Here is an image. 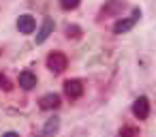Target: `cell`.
Instances as JSON below:
<instances>
[{"mask_svg":"<svg viewBox=\"0 0 156 137\" xmlns=\"http://www.w3.org/2000/svg\"><path fill=\"white\" fill-rule=\"evenodd\" d=\"M0 88H2L5 92H9V90L13 88V84H11V79H9L7 75H2V73H0Z\"/></svg>","mask_w":156,"mask_h":137,"instance_id":"obj_14","label":"cell"},{"mask_svg":"<svg viewBox=\"0 0 156 137\" xmlns=\"http://www.w3.org/2000/svg\"><path fill=\"white\" fill-rule=\"evenodd\" d=\"M20 86H22L24 90H32V88L37 86L34 73H32V71H22V73H20Z\"/></svg>","mask_w":156,"mask_h":137,"instance_id":"obj_6","label":"cell"},{"mask_svg":"<svg viewBox=\"0 0 156 137\" xmlns=\"http://www.w3.org/2000/svg\"><path fill=\"white\" fill-rule=\"evenodd\" d=\"M133 114H135V118H139V120H145V118L150 116V101H147V96H139V99L133 103Z\"/></svg>","mask_w":156,"mask_h":137,"instance_id":"obj_3","label":"cell"},{"mask_svg":"<svg viewBox=\"0 0 156 137\" xmlns=\"http://www.w3.org/2000/svg\"><path fill=\"white\" fill-rule=\"evenodd\" d=\"M58 126H60V120H58V118H49V120L45 122V128H43V135H41V137H51V135L58 131Z\"/></svg>","mask_w":156,"mask_h":137,"instance_id":"obj_9","label":"cell"},{"mask_svg":"<svg viewBox=\"0 0 156 137\" xmlns=\"http://www.w3.org/2000/svg\"><path fill=\"white\" fill-rule=\"evenodd\" d=\"M66 56L64 54H60V52H54V54H49L47 56V69L51 71V73H62L64 69H66Z\"/></svg>","mask_w":156,"mask_h":137,"instance_id":"obj_1","label":"cell"},{"mask_svg":"<svg viewBox=\"0 0 156 137\" xmlns=\"http://www.w3.org/2000/svg\"><path fill=\"white\" fill-rule=\"evenodd\" d=\"M64 94L69 96V99H79L81 94H83V84L79 81V79H69V81H64Z\"/></svg>","mask_w":156,"mask_h":137,"instance_id":"obj_4","label":"cell"},{"mask_svg":"<svg viewBox=\"0 0 156 137\" xmlns=\"http://www.w3.org/2000/svg\"><path fill=\"white\" fill-rule=\"evenodd\" d=\"M60 7L64 11H73V9L79 7V0H60Z\"/></svg>","mask_w":156,"mask_h":137,"instance_id":"obj_11","label":"cell"},{"mask_svg":"<svg viewBox=\"0 0 156 137\" xmlns=\"http://www.w3.org/2000/svg\"><path fill=\"white\" fill-rule=\"evenodd\" d=\"M66 37H69V39H79V37H81L79 26H69V28H66Z\"/></svg>","mask_w":156,"mask_h":137,"instance_id":"obj_13","label":"cell"},{"mask_svg":"<svg viewBox=\"0 0 156 137\" xmlns=\"http://www.w3.org/2000/svg\"><path fill=\"white\" fill-rule=\"evenodd\" d=\"M120 137H139V131L135 126H124L120 131Z\"/></svg>","mask_w":156,"mask_h":137,"instance_id":"obj_12","label":"cell"},{"mask_svg":"<svg viewBox=\"0 0 156 137\" xmlns=\"http://www.w3.org/2000/svg\"><path fill=\"white\" fill-rule=\"evenodd\" d=\"M54 32V22L47 17L45 22H43V26H41V30H39V34H37V43H45L47 41V37Z\"/></svg>","mask_w":156,"mask_h":137,"instance_id":"obj_7","label":"cell"},{"mask_svg":"<svg viewBox=\"0 0 156 137\" xmlns=\"http://www.w3.org/2000/svg\"><path fill=\"white\" fill-rule=\"evenodd\" d=\"M139 17H141V11L139 9H135L133 11V15L130 17H126V20H120V22H115V26H113V32L115 34H122V32H128L137 22H139Z\"/></svg>","mask_w":156,"mask_h":137,"instance_id":"obj_2","label":"cell"},{"mask_svg":"<svg viewBox=\"0 0 156 137\" xmlns=\"http://www.w3.org/2000/svg\"><path fill=\"white\" fill-rule=\"evenodd\" d=\"M17 28H20V32H24V34H32L34 28H37V22H34L32 15H22V17L17 20Z\"/></svg>","mask_w":156,"mask_h":137,"instance_id":"obj_5","label":"cell"},{"mask_svg":"<svg viewBox=\"0 0 156 137\" xmlns=\"http://www.w3.org/2000/svg\"><path fill=\"white\" fill-rule=\"evenodd\" d=\"M41 107L43 109H58L60 107V96L58 94H45L41 99Z\"/></svg>","mask_w":156,"mask_h":137,"instance_id":"obj_8","label":"cell"},{"mask_svg":"<svg viewBox=\"0 0 156 137\" xmlns=\"http://www.w3.org/2000/svg\"><path fill=\"white\" fill-rule=\"evenodd\" d=\"M2 137H20V135H17V133H13V131H9V133H5Z\"/></svg>","mask_w":156,"mask_h":137,"instance_id":"obj_15","label":"cell"},{"mask_svg":"<svg viewBox=\"0 0 156 137\" xmlns=\"http://www.w3.org/2000/svg\"><path fill=\"white\" fill-rule=\"evenodd\" d=\"M122 9V0H109L107 7L103 9V15H111V13H118Z\"/></svg>","mask_w":156,"mask_h":137,"instance_id":"obj_10","label":"cell"}]
</instances>
